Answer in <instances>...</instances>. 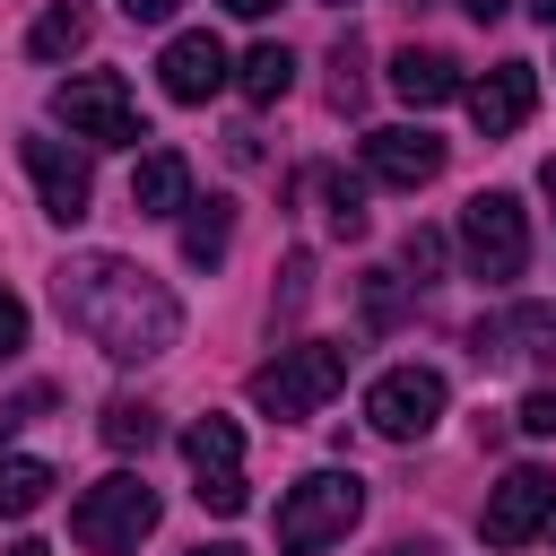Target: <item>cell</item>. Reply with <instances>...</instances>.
<instances>
[{"label":"cell","instance_id":"cell-28","mask_svg":"<svg viewBox=\"0 0 556 556\" xmlns=\"http://www.w3.org/2000/svg\"><path fill=\"white\" fill-rule=\"evenodd\" d=\"M513 426H521V434H556V391H530V400L513 408Z\"/></svg>","mask_w":556,"mask_h":556},{"label":"cell","instance_id":"cell-13","mask_svg":"<svg viewBox=\"0 0 556 556\" xmlns=\"http://www.w3.org/2000/svg\"><path fill=\"white\" fill-rule=\"evenodd\" d=\"M365 174H374V182H391V191H417V182H434V174H443V139H434V130H408V122L365 130Z\"/></svg>","mask_w":556,"mask_h":556},{"label":"cell","instance_id":"cell-19","mask_svg":"<svg viewBox=\"0 0 556 556\" xmlns=\"http://www.w3.org/2000/svg\"><path fill=\"white\" fill-rule=\"evenodd\" d=\"M235 87H243V104H278V96L295 87V52H287V43H252V52L235 61Z\"/></svg>","mask_w":556,"mask_h":556},{"label":"cell","instance_id":"cell-31","mask_svg":"<svg viewBox=\"0 0 556 556\" xmlns=\"http://www.w3.org/2000/svg\"><path fill=\"white\" fill-rule=\"evenodd\" d=\"M460 9H469V17H478V26H495V17H504V9H513V0H460Z\"/></svg>","mask_w":556,"mask_h":556},{"label":"cell","instance_id":"cell-33","mask_svg":"<svg viewBox=\"0 0 556 556\" xmlns=\"http://www.w3.org/2000/svg\"><path fill=\"white\" fill-rule=\"evenodd\" d=\"M226 9H235V17H269L278 0H226Z\"/></svg>","mask_w":556,"mask_h":556},{"label":"cell","instance_id":"cell-21","mask_svg":"<svg viewBox=\"0 0 556 556\" xmlns=\"http://www.w3.org/2000/svg\"><path fill=\"white\" fill-rule=\"evenodd\" d=\"M43 495H52V469H43V460H0V513H9V521L35 513Z\"/></svg>","mask_w":556,"mask_h":556},{"label":"cell","instance_id":"cell-14","mask_svg":"<svg viewBox=\"0 0 556 556\" xmlns=\"http://www.w3.org/2000/svg\"><path fill=\"white\" fill-rule=\"evenodd\" d=\"M460 87H469V78H460V61H452V52H434V43L391 52V96H400V104H417V113H426V104H452Z\"/></svg>","mask_w":556,"mask_h":556},{"label":"cell","instance_id":"cell-20","mask_svg":"<svg viewBox=\"0 0 556 556\" xmlns=\"http://www.w3.org/2000/svg\"><path fill=\"white\" fill-rule=\"evenodd\" d=\"M156 434H165V426H156L148 400H113V408H104V443H113V452H148Z\"/></svg>","mask_w":556,"mask_h":556},{"label":"cell","instance_id":"cell-26","mask_svg":"<svg viewBox=\"0 0 556 556\" xmlns=\"http://www.w3.org/2000/svg\"><path fill=\"white\" fill-rule=\"evenodd\" d=\"M391 278H400V269H374V278H365V321H374V330L400 321V287H391Z\"/></svg>","mask_w":556,"mask_h":556},{"label":"cell","instance_id":"cell-35","mask_svg":"<svg viewBox=\"0 0 556 556\" xmlns=\"http://www.w3.org/2000/svg\"><path fill=\"white\" fill-rule=\"evenodd\" d=\"M539 191H547V200H556V156H547V165H539Z\"/></svg>","mask_w":556,"mask_h":556},{"label":"cell","instance_id":"cell-10","mask_svg":"<svg viewBox=\"0 0 556 556\" xmlns=\"http://www.w3.org/2000/svg\"><path fill=\"white\" fill-rule=\"evenodd\" d=\"M226 78H235V61H226V43H217L208 26H191V35H174V43L156 52V87H165L174 104H208Z\"/></svg>","mask_w":556,"mask_h":556},{"label":"cell","instance_id":"cell-34","mask_svg":"<svg viewBox=\"0 0 556 556\" xmlns=\"http://www.w3.org/2000/svg\"><path fill=\"white\" fill-rule=\"evenodd\" d=\"M0 556H52V547H35V539H17V547H0Z\"/></svg>","mask_w":556,"mask_h":556},{"label":"cell","instance_id":"cell-4","mask_svg":"<svg viewBox=\"0 0 556 556\" xmlns=\"http://www.w3.org/2000/svg\"><path fill=\"white\" fill-rule=\"evenodd\" d=\"M148 530H156V486H148V478H130V469L96 478V486L70 504V539H78L87 556H130Z\"/></svg>","mask_w":556,"mask_h":556},{"label":"cell","instance_id":"cell-11","mask_svg":"<svg viewBox=\"0 0 556 556\" xmlns=\"http://www.w3.org/2000/svg\"><path fill=\"white\" fill-rule=\"evenodd\" d=\"M460 104H469L478 139H504V130H521V122H530V104H539V70H530V61H495L486 78H469V87H460Z\"/></svg>","mask_w":556,"mask_h":556},{"label":"cell","instance_id":"cell-12","mask_svg":"<svg viewBox=\"0 0 556 556\" xmlns=\"http://www.w3.org/2000/svg\"><path fill=\"white\" fill-rule=\"evenodd\" d=\"M478 365H530V356H556V304H513V313H486L469 330Z\"/></svg>","mask_w":556,"mask_h":556},{"label":"cell","instance_id":"cell-37","mask_svg":"<svg viewBox=\"0 0 556 556\" xmlns=\"http://www.w3.org/2000/svg\"><path fill=\"white\" fill-rule=\"evenodd\" d=\"M530 9H539V17H547V26H556V0H530Z\"/></svg>","mask_w":556,"mask_h":556},{"label":"cell","instance_id":"cell-6","mask_svg":"<svg viewBox=\"0 0 556 556\" xmlns=\"http://www.w3.org/2000/svg\"><path fill=\"white\" fill-rule=\"evenodd\" d=\"M460 261H469V278H521L530 269V208L513 200V191H478L469 208H460Z\"/></svg>","mask_w":556,"mask_h":556},{"label":"cell","instance_id":"cell-1","mask_svg":"<svg viewBox=\"0 0 556 556\" xmlns=\"http://www.w3.org/2000/svg\"><path fill=\"white\" fill-rule=\"evenodd\" d=\"M52 304H61V321H70L87 348H104L113 365H148V356H165V348L182 339L174 287H165L156 269L122 261V252H70V261L52 269Z\"/></svg>","mask_w":556,"mask_h":556},{"label":"cell","instance_id":"cell-30","mask_svg":"<svg viewBox=\"0 0 556 556\" xmlns=\"http://www.w3.org/2000/svg\"><path fill=\"white\" fill-rule=\"evenodd\" d=\"M174 9H182V0H122V17H130V26H156V17H174Z\"/></svg>","mask_w":556,"mask_h":556},{"label":"cell","instance_id":"cell-8","mask_svg":"<svg viewBox=\"0 0 556 556\" xmlns=\"http://www.w3.org/2000/svg\"><path fill=\"white\" fill-rule=\"evenodd\" d=\"M17 156H26V174H35L43 217H52V226H78V217H87V200H96V165H87L70 139H52V130H26V139H17Z\"/></svg>","mask_w":556,"mask_h":556},{"label":"cell","instance_id":"cell-15","mask_svg":"<svg viewBox=\"0 0 556 556\" xmlns=\"http://www.w3.org/2000/svg\"><path fill=\"white\" fill-rule=\"evenodd\" d=\"M130 208H139V217H182V208H191V165H182V148H148V156L130 165Z\"/></svg>","mask_w":556,"mask_h":556},{"label":"cell","instance_id":"cell-23","mask_svg":"<svg viewBox=\"0 0 556 556\" xmlns=\"http://www.w3.org/2000/svg\"><path fill=\"white\" fill-rule=\"evenodd\" d=\"M330 104H339V113H356V104H365V43H356V35L330 52Z\"/></svg>","mask_w":556,"mask_h":556},{"label":"cell","instance_id":"cell-32","mask_svg":"<svg viewBox=\"0 0 556 556\" xmlns=\"http://www.w3.org/2000/svg\"><path fill=\"white\" fill-rule=\"evenodd\" d=\"M382 556H434V539H391Z\"/></svg>","mask_w":556,"mask_h":556},{"label":"cell","instance_id":"cell-24","mask_svg":"<svg viewBox=\"0 0 556 556\" xmlns=\"http://www.w3.org/2000/svg\"><path fill=\"white\" fill-rule=\"evenodd\" d=\"M443 252H452V243H443L434 226H408V243H400V269H408L417 287H434V278H443Z\"/></svg>","mask_w":556,"mask_h":556},{"label":"cell","instance_id":"cell-29","mask_svg":"<svg viewBox=\"0 0 556 556\" xmlns=\"http://www.w3.org/2000/svg\"><path fill=\"white\" fill-rule=\"evenodd\" d=\"M17 348H26V304H17L9 287H0V365H9Z\"/></svg>","mask_w":556,"mask_h":556},{"label":"cell","instance_id":"cell-18","mask_svg":"<svg viewBox=\"0 0 556 556\" xmlns=\"http://www.w3.org/2000/svg\"><path fill=\"white\" fill-rule=\"evenodd\" d=\"M226 243H235V200H191V217H182V261H191V269H217Z\"/></svg>","mask_w":556,"mask_h":556},{"label":"cell","instance_id":"cell-22","mask_svg":"<svg viewBox=\"0 0 556 556\" xmlns=\"http://www.w3.org/2000/svg\"><path fill=\"white\" fill-rule=\"evenodd\" d=\"M321 200H330L321 217H330V235H339V243H356V235L374 226V217H365V191H356L348 174H321Z\"/></svg>","mask_w":556,"mask_h":556},{"label":"cell","instance_id":"cell-36","mask_svg":"<svg viewBox=\"0 0 556 556\" xmlns=\"http://www.w3.org/2000/svg\"><path fill=\"white\" fill-rule=\"evenodd\" d=\"M191 556H243V547H226V539H217V547H191Z\"/></svg>","mask_w":556,"mask_h":556},{"label":"cell","instance_id":"cell-17","mask_svg":"<svg viewBox=\"0 0 556 556\" xmlns=\"http://www.w3.org/2000/svg\"><path fill=\"white\" fill-rule=\"evenodd\" d=\"M182 460H191V478L243 469V426H235V417H191V426H182Z\"/></svg>","mask_w":556,"mask_h":556},{"label":"cell","instance_id":"cell-25","mask_svg":"<svg viewBox=\"0 0 556 556\" xmlns=\"http://www.w3.org/2000/svg\"><path fill=\"white\" fill-rule=\"evenodd\" d=\"M191 495H200V504H208V513H226V521H235V513H243V504H252V486H243V469H217V478H200V486H191Z\"/></svg>","mask_w":556,"mask_h":556},{"label":"cell","instance_id":"cell-9","mask_svg":"<svg viewBox=\"0 0 556 556\" xmlns=\"http://www.w3.org/2000/svg\"><path fill=\"white\" fill-rule=\"evenodd\" d=\"M556 521V478L547 469H504L495 486H486V513H478V530H486V547H530L539 530Z\"/></svg>","mask_w":556,"mask_h":556},{"label":"cell","instance_id":"cell-5","mask_svg":"<svg viewBox=\"0 0 556 556\" xmlns=\"http://www.w3.org/2000/svg\"><path fill=\"white\" fill-rule=\"evenodd\" d=\"M52 122H70V139L87 148H139L148 122H139V96L113 78V70H70L52 87Z\"/></svg>","mask_w":556,"mask_h":556},{"label":"cell","instance_id":"cell-16","mask_svg":"<svg viewBox=\"0 0 556 556\" xmlns=\"http://www.w3.org/2000/svg\"><path fill=\"white\" fill-rule=\"evenodd\" d=\"M87 35H96V9H87V0H52V9L26 26V52H35V61H70V52H87Z\"/></svg>","mask_w":556,"mask_h":556},{"label":"cell","instance_id":"cell-27","mask_svg":"<svg viewBox=\"0 0 556 556\" xmlns=\"http://www.w3.org/2000/svg\"><path fill=\"white\" fill-rule=\"evenodd\" d=\"M43 408H52V391H43V382H35V391H17V400H0V443H9L26 417H43Z\"/></svg>","mask_w":556,"mask_h":556},{"label":"cell","instance_id":"cell-3","mask_svg":"<svg viewBox=\"0 0 556 556\" xmlns=\"http://www.w3.org/2000/svg\"><path fill=\"white\" fill-rule=\"evenodd\" d=\"M356 513H365V478H356V469H313V478H295L287 504H278V556H321L330 539L356 530Z\"/></svg>","mask_w":556,"mask_h":556},{"label":"cell","instance_id":"cell-7","mask_svg":"<svg viewBox=\"0 0 556 556\" xmlns=\"http://www.w3.org/2000/svg\"><path fill=\"white\" fill-rule=\"evenodd\" d=\"M434 417H443V374H434V365H391V374H374L365 426H374L382 443H417V434H434Z\"/></svg>","mask_w":556,"mask_h":556},{"label":"cell","instance_id":"cell-2","mask_svg":"<svg viewBox=\"0 0 556 556\" xmlns=\"http://www.w3.org/2000/svg\"><path fill=\"white\" fill-rule=\"evenodd\" d=\"M339 382H348V348H339V339H295V348H278V356L252 374V408L278 417V426H295V417L330 408Z\"/></svg>","mask_w":556,"mask_h":556}]
</instances>
